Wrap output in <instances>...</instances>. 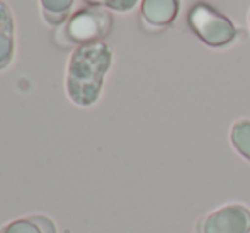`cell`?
<instances>
[{
  "instance_id": "6da1fadb",
  "label": "cell",
  "mask_w": 250,
  "mask_h": 233,
  "mask_svg": "<svg viewBox=\"0 0 250 233\" xmlns=\"http://www.w3.org/2000/svg\"><path fill=\"white\" fill-rule=\"evenodd\" d=\"M112 66V48L105 41L77 46L66 66L65 90L79 107H90L101 99L104 80Z\"/></svg>"
},
{
  "instance_id": "7a4b0ae2",
  "label": "cell",
  "mask_w": 250,
  "mask_h": 233,
  "mask_svg": "<svg viewBox=\"0 0 250 233\" xmlns=\"http://www.w3.org/2000/svg\"><path fill=\"white\" fill-rule=\"evenodd\" d=\"M112 22L114 19L109 10L89 5L79 9L68 17V21L60 29V36H63L66 44H75V48L82 44L97 43L109 36Z\"/></svg>"
},
{
  "instance_id": "3957f363",
  "label": "cell",
  "mask_w": 250,
  "mask_h": 233,
  "mask_svg": "<svg viewBox=\"0 0 250 233\" xmlns=\"http://www.w3.org/2000/svg\"><path fill=\"white\" fill-rule=\"evenodd\" d=\"M188 22L192 33L211 48L228 46L238 38L237 26L206 2H198L192 5Z\"/></svg>"
},
{
  "instance_id": "277c9868",
  "label": "cell",
  "mask_w": 250,
  "mask_h": 233,
  "mask_svg": "<svg viewBox=\"0 0 250 233\" xmlns=\"http://www.w3.org/2000/svg\"><path fill=\"white\" fill-rule=\"evenodd\" d=\"M196 233H250V208L230 203L203 216Z\"/></svg>"
},
{
  "instance_id": "5b68a950",
  "label": "cell",
  "mask_w": 250,
  "mask_h": 233,
  "mask_svg": "<svg viewBox=\"0 0 250 233\" xmlns=\"http://www.w3.org/2000/svg\"><path fill=\"white\" fill-rule=\"evenodd\" d=\"M181 9V0H142L140 17L150 33H160L172 26Z\"/></svg>"
},
{
  "instance_id": "8992f818",
  "label": "cell",
  "mask_w": 250,
  "mask_h": 233,
  "mask_svg": "<svg viewBox=\"0 0 250 233\" xmlns=\"http://www.w3.org/2000/svg\"><path fill=\"white\" fill-rule=\"evenodd\" d=\"M16 24L10 7L0 0V72L9 68L16 55Z\"/></svg>"
},
{
  "instance_id": "52a82bcc",
  "label": "cell",
  "mask_w": 250,
  "mask_h": 233,
  "mask_svg": "<svg viewBox=\"0 0 250 233\" xmlns=\"http://www.w3.org/2000/svg\"><path fill=\"white\" fill-rule=\"evenodd\" d=\"M0 233H58V227L48 214L33 213L10 220L0 228Z\"/></svg>"
},
{
  "instance_id": "ba28073f",
  "label": "cell",
  "mask_w": 250,
  "mask_h": 233,
  "mask_svg": "<svg viewBox=\"0 0 250 233\" xmlns=\"http://www.w3.org/2000/svg\"><path fill=\"white\" fill-rule=\"evenodd\" d=\"M40 3L44 21L51 26H60L68 21L75 0H40Z\"/></svg>"
},
{
  "instance_id": "9c48e42d",
  "label": "cell",
  "mask_w": 250,
  "mask_h": 233,
  "mask_svg": "<svg viewBox=\"0 0 250 233\" xmlns=\"http://www.w3.org/2000/svg\"><path fill=\"white\" fill-rule=\"evenodd\" d=\"M230 140L235 150L250 162V119L242 118L233 123L230 129Z\"/></svg>"
},
{
  "instance_id": "30bf717a",
  "label": "cell",
  "mask_w": 250,
  "mask_h": 233,
  "mask_svg": "<svg viewBox=\"0 0 250 233\" xmlns=\"http://www.w3.org/2000/svg\"><path fill=\"white\" fill-rule=\"evenodd\" d=\"M83 2L92 7H102L116 12H129L136 7L138 0H83Z\"/></svg>"
},
{
  "instance_id": "8fae6325",
  "label": "cell",
  "mask_w": 250,
  "mask_h": 233,
  "mask_svg": "<svg viewBox=\"0 0 250 233\" xmlns=\"http://www.w3.org/2000/svg\"><path fill=\"white\" fill-rule=\"evenodd\" d=\"M249 22H250V14H249Z\"/></svg>"
}]
</instances>
